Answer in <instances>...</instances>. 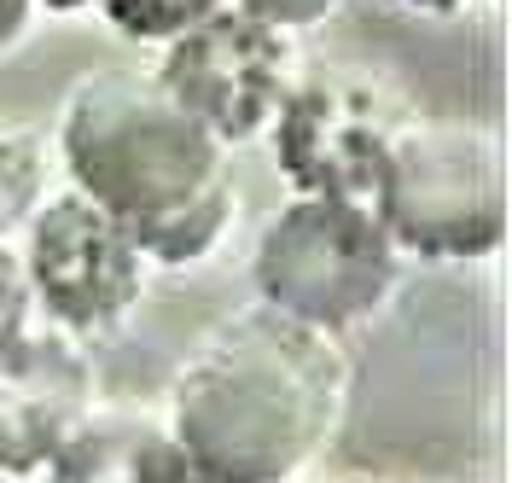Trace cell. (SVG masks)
<instances>
[{"label": "cell", "instance_id": "5b68a950", "mask_svg": "<svg viewBox=\"0 0 512 483\" xmlns=\"http://www.w3.org/2000/svg\"><path fill=\"white\" fill-rule=\"evenodd\" d=\"M18 257L35 297V321L82 344L123 332L152 286V262L134 245V233L76 187H53L41 198V210L18 233Z\"/></svg>", "mask_w": 512, "mask_h": 483}, {"label": "cell", "instance_id": "8fae6325", "mask_svg": "<svg viewBox=\"0 0 512 483\" xmlns=\"http://www.w3.org/2000/svg\"><path fill=\"white\" fill-rule=\"evenodd\" d=\"M222 6L227 0H99L105 24L128 41H146V47H169L175 35H187L192 24H204Z\"/></svg>", "mask_w": 512, "mask_h": 483}, {"label": "cell", "instance_id": "4fadbf2b", "mask_svg": "<svg viewBox=\"0 0 512 483\" xmlns=\"http://www.w3.org/2000/svg\"><path fill=\"white\" fill-rule=\"evenodd\" d=\"M227 6H239V12H251V18H262V24H274L286 35H303L315 24H326L344 0H227Z\"/></svg>", "mask_w": 512, "mask_h": 483}, {"label": "cell", "instance_id": "8992f818", "mask_svg": "<svg viewBox=\"0 0 512 483\" xmlns=\"http://www.w3.org/2000/svg\"><path fill=\"white\" fill-rule=\"evenodd\" d=\"M414 105L361 65H303L268 129L291 193L373 198Z\"/></svg>", "mask_w": 512, "mask_h": 483}, {"label": "cell", "instance_id": "2e32d148", "mask_svg": "<svg viewBox=\"0 0 512 483\" xmlns=\"http://www.w3.org/2000/svg\"><path fill=\"white\" fill-rule=\"evenodd\" d=\"M291 483H384V478H361V472H315V466H309V472H297Z\"/></svg>", "mask_w": 512, "mask_h": 483}, {"label": "cell", "instance_id": "ba28073f", "mask_svg": "<svg viewBox=\"0 0 512 483\" xmlns=\"http://www.w3.org/2000/svg\"><path fill=\"white\" fill-rule=\"evenodd\" d=\"M94 402V344L30 321L0 350V478H41L70 443V431L94 414Z\"/></svg>", "mask_w": 512, "mask_h": 483}, {"label": "cell", "instance_id": "6da1fadb", "mask_svg": "<svg viewBox=\"0 0 512 483\" xmlns=\"http://www.w3.org/2000/svg\"><path fill=\"white\" fill-rule=\"evenodd\" d=\"M350 414L344 338L245 303L216 321L169 379L163 419L187 483H291Z\"/></svg>", "mask_w": 512, "mask_h": 483}, {"label": "cell", "instance_id": "30bf717a", "mask_svg": "<svg viewBox=\"0 0 512 483\" xmlns=\"http://www.w3.org/2000/svg\"><path fill=\"white\" fill-rule=\"evenodd\" d=\"M47 193H53V146L41 140V129L0 117V239H18Z\"/></svg>", "mask_w": 512, "mask_h": 483}, {"label": "cell", "instance_id": "7a4b0ae2", "mask_svg": "<svg viewBox=\"0 0 512 483\" xmlns=\"http://www.w3.org/2000/svg\"><path fill=\"white\" fill-rule=\"evenodd\" d=\"M53 163L134 233L152 268H198L239 222L233 152L152 70H94L59 105Z\"/></svg>", "mask_w": 512, "mask_h": 483}, {"label": "cell", "instance_id": "5bb4252c", "mask_svg": "<svg viewBox=\"0 0 512 483\" xmlns=\"http://www.w3.org/2000/svg\"><path fill=\"white\" fill-rule=\"evenodd\" d=\"M35 24V0H0V53L18 47Z\"/></svg>", "mask_w": 512, "mask_h": 483}, {"label": "cell", "instance_id": "9a60e30c", "mask_svg": "<svg viewBox=\"0 0 512 483\" xmlns=\"http://www.w3.org/2000/svg\"><path fill=\"white\" fill-rule=\"evenodd\" d=\"M396 6H408V12H431V18H454V12H472L483 0H396Z\"/></svg>", "mask_w": 512, "mask_h": 483}, {"label": "cell", "instance_id": "7c38bea8", "mask_svg": "<svg viewBox=\"0 0 512 483\" xmlns=\"http://www.w3.org/2000/svg\"><path fill=\"white\" fill-rule=\"evenodd\" d=\"M35 321V297L24 280V257H18V239H0V350Z\"/></svg>", "mask_w": 512, "mask_h": 483}, {"label": "cell", "instance_id": "52a82bcc", "mask_svg": "<svg viewBox=\"0 0 512 483\" xmlns=\"http://www.w3.org/2000/svg\"><path fill=\"white\" fill-rule=\"evenodd\" d=\"M297 70H303L297 35L274 30L239 6H222L187 35H175L169 47H158L152 76L187 117H198L233 152V146L268 140Z\"/></svg>", "mask_w": 512, "mask_h": 483}, {"label": "cell", "instance_id": "3957f363", "mask_svg": "<svg viewBox=\"0 0 512 483\" xmlns=\"http://www.w3.org/2000/svg\"><path fill=\"white\" fill-rule=\"evenodd\" d=\"M402 268L408 257L384 233L373 198L291 193L256 233L251 286L256 303L344 338L396 297Z\"/></svg>", "mask_w": 512, "mask_h": 483}, {"label": "cell", "instance_id": "277c9868", "mask_svg": "<svg viewBox=\"0 0 512 483\" xmlns=\"http://www.w3.org/2000/svg\"><path fill=\"white\" fill-rule=\"evenodd\" d=\"M384 233L408 262H483L507 245V146L489 123L419 117L373 187Z\"/></svg>", "mask_w": 512, "mask_h": 483}, {"label": "cell", "instance_id": "e0dca14e", "mask_svg": "<svg viewBox=\"0 0 512 483\" xmlns=\"http://www.w3.org/2000/svg\"><path fill=\"white\" fill-rule=\"evenodd\" d=\"M88 6H99V0H35V12H59V18H70V12H88Z\"/></svg>", "mask_w": 512, "mask_h": 483}, {"label": "cell", "instance_id": "9c48e42d", "mask_svg": "<svg viewBox=\"0 0 512 483\" xmlns=\"http://www.w3.org/2000/svg\"><path fill=\"white\" fill-rule=\"evenodd\" d=\"M41 483H187V460L163 414L134 402H94Z\"/></svg>", "mask_w": 512, "mask_h": 483}]
</instances>
